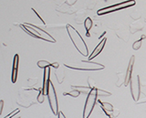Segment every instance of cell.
I'll use <instances>...</instances> for the list:
<instances>
[{
	"label": "cell",
	"instance_id": "5b68a950",
	"mask_svg": "<svg viewBox=\"0 0 146 118\" xmlns=\"http://www.w3.org/2000/svg\"><path fill=\"white\" fill-rule=\"evenodd\" d=\"M97 88H92L90 91V93L88 94L86 99V103L84 105V110H83V118H89L91 112L93 111V108L97 102L98 98V92Z\"/></svg>",
	"mask_w": 146,
	"mask_h": 118
},
{
	"label": "cell",
	"instance_id": "7a4b0ae2",
	"mask_svg": "<svg viewBox=\"0 0 146 118\" xmlns=\"http://www.w3.org/2000/svg\"><path fill=\"white\" fill-rule=\"evenodd\" d=\"M66 29H67V32H68V36H70L73 45H74L75 48L77 49V51L80 54H82L83 56H88L89 49L87 47L84 39H82L80 34L78 32L75 28H73V27L70 24H67Z\"/></svg>",
	"mask_w": 146,
	"mask_h": 118
},
{
	"label": "cell",
	"instance_id": "4316f807",
	"mask_svg": "<svg viewBox=\"0 0 146 118\" xmlns=\"http://www.w3.org/2000/svg\"><path fill=\"white\" fill-rule=\"evenodd\" d=\"M95 84H96L95 80H93L91 77H89V78H88V86H89V87L90 89L95 88Z\"/></svg>",
	"mask_w": 146,
	"mask_h": 118
},
{
	"label": "cell",
	"instance_id": "6da1fadb",
	"mask_svg": "<svg viewBox=\"0 0 146 118\" xmlns=\"http://www.w3.org/2000/svg\"><path fill=\"white\" fill-rule=\"evenodd\" d=\"M38 89L21 88L18 91V98L17 99V103L18 105H20L24 108H29L32 105H34V104H36L38 103V100H36V98H35V96L36 97L38 94L36 95L34 94V93L38 92Z\"/></svg>",
	"mask_w": 146,
	"mask_h": 118
},
{
	"label": "cell",
	"instance_id": "30bf717a",
	"mask_svg": "<svg viewBox=\"0 0 146 118\" xmlns=\"http://www.w3.org/2000/svg\"><path fill=\"white\" fill-rule=\"evenodd\" d=\"M50 83H51V81H50V67H47L44 69L43 86H42V92L45 95L48 93Z\"/></svg>",
	"mask_w": 146,
	"mask_h": 118
},
{
	"label": "cell",
	"instance_id": "8d00e7d4",
	"mask_svg": "<svg viewBox=\"0 0 146 118\" xmlns=\"http://www.w3.org/2000/svg\"><path fill=\"white\" fill-rule=\"evenodd\" d=\"M145 21H146V17H145Z\"/></svg>",
	"mask_w": 146,
	"mask_h": 118
},
{
	"label": "cell",
	"instance_id": "f1b7e54d",
	"mask_svg": "<svg viewBox=\"0 0 146 118\" xmlns=\"http://www.w3.org/2000/svg\"><path fill=\"white\" fill-rule=\"evenodd\" d=\"M20 112V110H19V109H18V108H17L16 109V110L15 111H13L11 113H9V115H7L6 117H4V118H12L14 115H17V113H19Z\"/></svg>",
	"mask_w": 146,
	"mask_h": 118
},
{
	"label": "cell",
	"instance_id": "d4e9b609",
	"mask_svg": "<svg viewBox=\"0 0 146 118\" xmlns=\"http://www.w3.org/2000/svg\"><path fill=\"white\" fill-rule=\"evenodd\" d=\"M96 4H97V0H87V7H88V9H93Z\"/></svg>",
	"mask_w": 146,
	"mask_h": 118
},
{
	"label": "cell",
	"instance_id": "9a60e30c",
	"mask_svg": "<svg viewBox=\"0 0 146 118\" xmlns=\"http://www.w3.org/2000/svg\"><path fill=\"white\" fill-rule=\"evenodd\" d=\"M143 28H144L143 23H141V22H135V23L131 24V26H130V32L131 34H134V33L137 32V31L143 30Z\"/></svg>",
	"mask_w": 146,
	"mask_h": 118
},
{
	"label": "cell",
	"instance_id": "ac0fdd59",
	"mask_svg": "<svg viewBox=\"0 0 146 118\" xmlns=\"http://www.w3.org/2000/svg\"><path fill=\"white\" fill-rule=\"evenodd\" d=\"M92 26H93V21L92 19H90V17H87L86 20L84 21V27H85V29L87 30V33H86V36L87 37H90V30L91 29V28H92Z\"/></svg>",
	"mask_w": 146,
	"mask_h": 118
},
{
	"label": "cell",
	"instance_id": "e575fe53",
	"mask_svg": "<svg viewBox=\"0 0 146 118\" xmlns=\"http://www.w3.org/2000/svg\"><path fill=\"white\" fill-rule=\"evenodd\" d=\"M58 118H66V116L64 115V113L62 112L59 111L58 112Z\"/></svg>",
	"mask_w": 146,
	"mask_h": 118
},
{
	"label": "cell",
	"instance_id": "2e32d148",
	"mask_svg": "<svg viewBox=\"0 0 146 118\" xmlns=\"http://www.w3.org/2000/svg\"><path fill=\"white\" fill-rule=\"evenodd\" d=\"M71 88L79 91L82 94H87V95H88L91 91V89L89 86H83V85H71Z\"/></svg>",
	"mask_w": 146,
	"mask_h": 118
},
{
	"label": "cell",
	"instance_id": "277c9868",
	"mask_svg": "<svg viewBox=\"0 0 146 118\" xmlns=\"http://www.w3.org/2000/svg\"><path fill=\"white\" fill-rule=\"evenodd\" d=\"M64 66L70 69L79 70V71H100L103 70L105 66L98 62H92L90 61H80V62H74L72 64L64 63Z\"/></svg>",
	"mask_w": 146,
	"mask_h": 118
},
{
	"label": "cell",
	"instance_id": "3957f363",
	"mask_svg": "<svg viewBox=\"0 0 146 118\" xmlns=\"http://www.w3.org/2000/svg\"><path fill=\"white\" fill-rule=\"evenodd\" d=\"M20 27L26 31L27 33H29L33 38L41 39L46 40V41L52 42V43L56 42V39H55L51 35L48 34V32H46L45 30H43L42 29H40V28H38V27H36L35 25L24 23V24H21Z\"/></svg>",
	"mask_w": 146,
	"mask_h": 118
},
{
	"label": "cell",
	"instance_id": "52a82bcc",
	"mask_svg": "<svg viewBox=\"0 0 146 118\" xmlns=\"http://www.w3.org/2000/svg\"><path fill=\"white\" fill-rule=\"evenodd\" d=\"M48 103H49V106L51 108V111L54 115H58V99H57V94H56V91H55L54 85L52 83H50L49 88L48 91Z\"/></svg>",
	"mask_w": 146,
	"mask_h": 118
},
{
	"label": "cell",
	"instance_id": "7402d4cb",
	"mask_svg": "<svg viewBox=\"0 0 146 118\" xmlns=\"http://www.w3.org/2000/svg\"><path fill=\"white\" fill-rule=\"evenodd\" d=\"M97 92H98V96H100V97H108V96H111V93L106 92V91L102 90V89H98Z\"/></svg>",
	"mask_w": 146,
	"mask_h": 118
},
{
	"label": "cell",
	"instance_id": "8fae6325",
	"mask_svg": "<svg viewBox=\"0 0 146 118\" xmlns=\"http://www.w3.org/2000/svg\"><path fill=\"white\" fill-rule=\"evenodd\" d=\"M134 61H135V57L131 56V58L130 59L129 64H128V68H127V71L125 73V86H128L129 83H131V81L132 79L131 77V73H132V70H133V65H134Z\"/></svg>",
	"mask_w": 146,
	"mask_h": 118
},
{
	"label": "cell",
	"instance_id": "5bb4252c",
	"mask_svg": "<svg viewBox=\"0 0 146 118\" xmlns=\"http://www.w3.org/2000/svg\"><path fill=\"white\" fill-rule=\"evenodd\" d=\"M55 76H56L58 83L59 84L62 83L64 79H65V71H64L63 68L59 67V68H58V69H56V71H55Z\"/></svg>",
	"mask_w": 146,
	"mask_h": 118
},
{
	"label": "cell",
	"instance_id": "8992f818",
	"mask_svg": "<svg viewBox=\"0 0 146 118\" xmlns=\"http://www.w3.org/2000/svg\"><path fill=\"white\" fill-rule=\"evenodd\" d=\"M134 5H135V1H134V0H128V1L119 3V4H116V5H112L111 7L102 8V9L98 10L97 14L99 16L106 15V14H109V13H112V12H115V11H118V10L123 9V8H128V7H130L131 6H134Z\"/></svg>",
	"mask_w": 146,
	"mask_h": 118
},
{
	"label": "cell",
	"instance_id": "1f68e13d",
	"mask_svg": "<svg viewBox=\"0 0 146 118\" xmlns=\"http://www.w3.org/2000/svg\"><path fill=\"white\" fill-rule=\"evenodd\" d=\"M44 118H58L56 116V115H51V113H46V115H44Z\"/></svg>",
	"mask_w": 146,
	"mask_h": 118
},
{
	"label": "cell",
	"instance_id": "d6a6232c",
	"mask_svg": "<svg viewBox=\"0 0 146 118\" xmlns=\"http://www.w3.org/2000/svg\"><path fill=\"white\" fill-rule=\"evenodd\" d=\"M77 0H66V4L68 6H72L76 3Z\"/></svg>",
	"mask_w": 146,
	"mask_h": 118
},
{
	"label": "cell",
	"instance_id": "9c48e42d",
	"mask_svg": "<svg viewBox=\"0 0 146 118\" xmlns=\"http://www.w3.org/2000/svg\"><path fill=\"white\" fill-rule=\"evenodd\" d=\"M131 93L132 95V98L135 102L139 101V96L141 93V81H140V76L137 75L136 76V84L134 85L133 81H132V79L131 81Z\"/></svg>",
	"mask_w": 146,
	"mask_h": 118
},
{
	"label": "cell",
	"instance_id": "f546056e",
	"mask_svg": "<svg viewBox=\"0 0 146 118\" xmlns=\"http://www.w3.org/2000/svg\"><path fill=\"white\" fill-rule=\"evenodd\" d=\"M141 93L146 96V83L143 84L141 83Z\"/></svg>",
	"mask_w": 146,
	"mask_h": 118
},
{
	"label": "cell",
	"instance_id": "d590c367",
	"mask_svg": "<svg viewBox=\"0 0 146 118\" xmlns=\"http://www.w3.org/2000/svg\"><path fill=\"white\" fill-rule=\"evenodd\" d=\"M3 105H4V102L1 101V108H0V113H2V111H3Z\"/></svg>",
	"mask_w": 146,
	"mask_h": 118
},
{
	"label": "cell",
	"instance_id": "ba28073f",
	"mask_svg": "<svg viewBox=\"0 0 146 118\" xmlns=\"http://www.w3.org/2000/svg\"><path fill=\"white\" fill-rule=\"evenodd\" d=\"M98 103H100V105L102 107V111L104 112L105 115H107L109 118H116L120 115V110L117 108H114L111 103L102 102V100H99Z\"/></svg>",
	"mask_w": 146,
	"mask_h": 118
},
{
	"label": "cell",
	"instance_id": "4dcf8cb0",
	"mask_svg": "<svg viewBox=\"0 0 146 118\" xmlns=\"http://www.w3.org/2000/svg\"><path fill=\"white\" fill-rule=\"evenodd\" d=\"M64 27H67V25H62V24H57V25H49L48 26V28H58V29H61L64 28Z\"/></svg>",
	"mask_w": 146,
	"mask_h": 118
},
{
	"label": "cell",
	"instance_id": "603a6c76",
	"mask_svg": "<svg viewBox=\"0 0 146 118\" xmlns=\"http://www.w3.org/2000/svg\"><path fill=\"white\" fill-rule=\"evenodd\" d=\"M141 13L139 11V10H135L133 11L131 14V17L132 19H134V20H138L141 19Z\"/></svg>",
	"mask_w": 146,
	"mask_h": 118
},
{
	"label": "cell",
	"instance_id": "836d02e7",
	"mask_svg": "<svg viewBox=\"0 0 146 118\" xmlns=\"http://www.w3.org/2000/svg\"><path fill=\"white\" fill-rule=\"evenodd\" d=\"M146 103V96H144L143 99L139 100L138 102H136V103H137V104H141V103Z\"/></svg>",
	"mask_w": 146,
	"mask_h": 118
},
{
	"label": "cell",
	"instance_id": "4fadbf2b",
	"mask_svg": "<svg viewBox=\"0 0 146 118\" xmlns=\"http://www.w3.org/2000/svg\"><path fill=\"white\" fill-rule=\"evenodd\" d=\"M18 63H19V56H18V54H16V55L14 56L13 68H12V76H11V80H12L13 83H15L17 81V71H18Z\"/></svg>",
	"mask_w": 146,
	"mask_h": 118
},
{
	"label": "cell",
	"instance_id": "d6986e66",
	"mask_svg": "<svg viewBox=\"0 0 146 118\" xmlns=\"http://www.w3.org/2000/svg\"><path fill=\"white\" fill-rule=\"evenodd\" d=\"M117 78H118V81L116 83V85L118 86V87H121L122 84L125 83V74L121 73V72H118Z\"/></svg>",
	"mask_w": 146,
	"mask_h": 118
},
{
	"label": "cell",
	"instance_id": "cb8c5ba5",
	"mask_svg": "<svg viewBox=\"0 0 146 118\" xmlns=\"http://www.w3.org/2000/svg\"><path fill=\"white\" fill-rule=\"evenodd\" d=\"M36 100H38V103H44V101H45V94H44L43 92H42V88H41V90L39 91L38 95L36 96Z\"/></svg>",
	"mask_w": 146,
	"mask_h": 118
},
{
	"label": "cell",
	"instance_id": "44dd1931",
	"mask_svg": "<svg viewBox=\"0 0 146 118\" xmlns=\"http://www.w3.org/2000/svg\"><path fill=\"white\" fill-rule=\"evenodd\" d=\"M80 94V93L79 92V91H77V90H75V89H72L70 92H68V93H63V95H68V96H71V97H74V98H76V97H78L79 95Z\"/></svg>",
	"mask_w": 146,
	"mask_h": 118
},
{
	"label": "cell",
	"instance_id": "83f0119b",
	"mask_svg": "<svg viewBox=\"0 0 146 118\" xmlns=\"http://www.w3.org/2000/svg\"><path fill=\"white\" fill-rule=\"evenodd\" d=\"M141 40L143 39H140V40H137L136 42H134L133 43V45H132V49H135V51H138V49L141 48Z\"/></svg>",
	"mask_w": 146,
	"mask_h": 118
},
{
	"label": "cell",
	"instance_id": "484cf974",
	"mask_svg": "<svg viewBox=\"0 0 146 118\" xmlns=\"http://www.w3.org/2000/svg\"><path fill=\"white\" fill-rule=\"evenodd\" d=\"M38 78H30L27 80V83H29V87H33L36 84H38Z\"/></svg>",
	"mask_w": 146,
	"mask_h": 118
},
{
	"label": "cell",
	"instance_id": "ffe728a7",
	"mask_svg": "<svg viewBox=\"0 0 146 118\" xmlns=\"http://www.w3.org/2000/svg\"><path fill=\"white\" fill-rule=\"evenodd\" d=\"M38 66L39 68L45 69V68H47V67H52V63L48 61H46V60H41V61H38Z\"/></svg>",
	"mask_w": 146,
	"mask_h": 118
},
{
	"label": "cell",
	"instance_id": "7c38bea8",
	"mask_svg": "<svg viewBox=\"0 0 146 118\" xmlns=\"http://www.w3.org/2000/svg\"><path fill=\"white\" fill-rule=\"evenodd\" d=\"M106 41H107V39L106 38H103V39L100 40V42L97 45V47H96L93 49V51L91 52V54L89 56V61L93 60L95 57H97L99 54L102 51V49H103V48L105 46V44H106Z\"/></svg>",
	"mask_w": 146,
	"mask_h": 118
},
{
	"label": "cell",
	"instance_id": "e0dca14e",
	"mask_svg": "<svg viewBox=\"0 0 146 118\" xmlns=\"http://www.w3.org/2000/svg\"><path fill=\"white\" fill-rule=\"evenodd\" d=\"M86 12L85 10H80V11H78V13L76 14V17H75V21L77 22V24H81L82 21L86 20Z\"/></svg>",
	"mask_w": 146,
	"mask_h": 118
}]
</instances>
